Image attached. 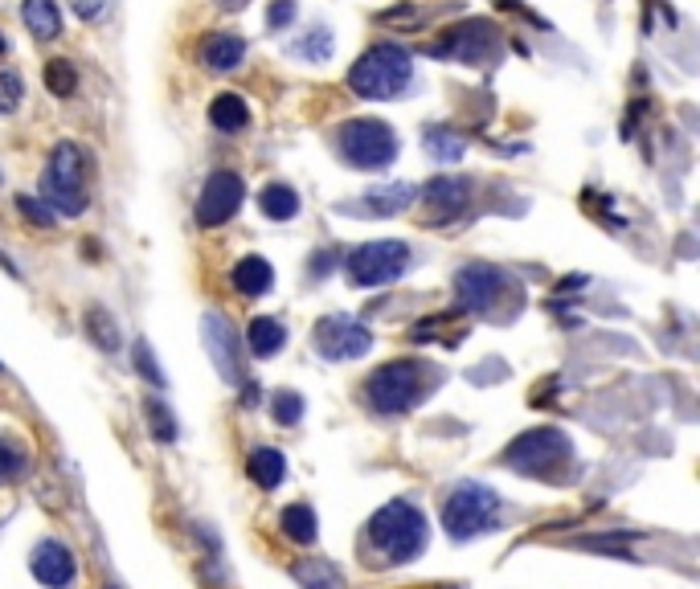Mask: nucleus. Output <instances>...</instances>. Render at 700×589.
<instances>
[{
    "label": "nucleus",
    "instance_id": "f257e3e1",
    "mask_svg": "<svg viewBox=\"0 0 700 589\" xmlns=\"http://www.w3.org/2000/svg\"><path fill=\"white\" fill-rule=\"evenodd\" d=\"M422 549H426V520L414 504L393 500L369 520V532H365V553H369L365 561L369 565L393 569V565L414 561Z\"/></svg>",
    "mask_w": 700,
    "mask_h": 589
},
{
    "label": "nucleus",
    "instance_id": "f3484780",
    "mask_svg": "<svg viewBox=\"0 0 700 589\" xmlns=\"http://www.w3.org/2000/svg\"><path fill=\"white\" fill-rule=\"evenodd\" d=\"M414 197H418L414 185H385V189H369V193H365V205H348L344 213H373V217H389V213H402Z\"/></svg>",
    "mask_w": 700,
    "mask_h": 589
},
{
    "label": "nucleus",
    "instance_id": "393cba45",
    "mask_svg": "<svg viewBox=\"0 0 700 589\" xmlns=\"http://www.w3.org/2000/svg\"><path fill=\"white\" fill-rule=\"evenodd\" d=\"M463 135H455L451 127H430L426 131V152L439 160V164H455L459 156H463Z\"/></svg>",
    "mask_w": 700,
    "mask_h": 589
},
{
    "label": "nucleus",
    "instance_id": "423d86ee",
    "mask_svg": "<svg viewBox=\"0 0 700 589\" xmlns=\"http://www.w3.org/2000/svg\"><path fill=\"white\" fill-rule=\"evenodd\" d=\"M500 512V500H496V491L484 487V483H459L451 491V500L443 508V524L455 540H467V536H479V532H488L492 520Z\"/></svg>",
    "mask_w": 700,
    "mask_h": 589
},
{
    "label": "nucleus",
    "instance_id": "7c9ffc66",
    "mask_svg": "<svg viewBox=\"0 0 700 589\" xmlns=\"http://www.w3.org/2000/svg\"><path fill=\"white\" fill-rule=\"evenodd\" d=\"M25 471V450L21 446H13V442H5L0 438V483H9V479H17Z\"/></svg>",
    "mask_w": 700,
    "mask_h": 589
},
{
    "label": "nucleus",
    "instance_id": "f03ea898",
    "mask_svg": "<svg viewBox=\"0 0 700 589\" xmlns=\"http://www.w3.org/2000/svg\"><path fill=\"white\" fill-rule=\"evenodd\" d=\"M410 78H414V62L402 45H393V41L373 45V50L361 54V62L348 70V86H353L361 99H393L410 86Z\"/></svg>",
    "mask_w": 700,
    "mask_h": 589
},
{
    "label": "nucleus",
    "instance_id": "f704fd0d",
    "mask_svg": "<svg viewBox=\"0 0 700 589\" xmlns=\"http://www.w3.org/2000/svg\"><path fill=\"white\" fill-rule=\"evenodd\" d=\"M136 373H140V377H148V381H152V385H156V389H160V385H164V373H160V369H156V356H152V348H148V344H144V340H140V344H136Z\"/></svg>",
    "mask_w": 700,
    "mask_h": 589
},
{
    "label": "nucleus",
    "instance_id": "bb28decb",
    "mask_svg": "<svg viewBox=\"0 0 700 589\" xmlns=\"http://www.w3.org/2000/svg\"><path fill=\"white\" fill-rule=\"evenodd\" d=\"M291 54H295V58H308V62H324V58L332 54V33H328L324 25H316L308 37H299V41L291 45Z\"/></svg>",
    "mask_w": 700,
    "mask_h": 589
},
{
    "label": "nucleus",
    "instance_id": "dca6fc26",
    "mask_svg": "<svg viewBox=\"0 0 700 589\" xmlns=\"http://www.w3.org/2000/svg\"><path fill=\"white\" fill-rule=\"evenodd\" d=\"M205 348H209V360L217 365L226 381H238V369H234V328L226 324V315H205Z\"/></svg>",
    "mask_w": 700,
    "mask_h": 589
},
{
    "label": "nucleus",
    "instance_id": "5701e85b",
    "mask_svg": "<svg viewBox=\"0 0 700 589\" xmlns=\"http://www.w3.org/2000/svg\"><path fill=\"white\" fill-rule=\"evenodd\" d=\"M279 524H283V536L295 540V545H312V540H316V512H312L308 504H291V508H283Z\"/></svg>",
    "mask_w": 700,
    "mask_h": 589
},
{
    "label": "nucleus",
    "instance_id": "e433bc0d",
    "mask_svg": "<svg viewBox=\"0 0 700 589\" xmlns=\"http://www.w3.org/2000/svg\"><path fill=\"white\" fill-rule=\"evenodd\" d=\"M217 5H222V9H242L246 0H217Z\"/></svg>",
    "mask_w": 700,
    "mask_h": 589
},
{
    "label": "nucleus",
    "instance_id": "ddd939ff",
    "mask_svg": "<svg viewBox=\"0 0 700 589\" xmlns=\"http://www.w3.org/2000/svg\"><path fill=\"white\" fill-rule=\"evenodd\" d=\"M29 569L46 589H66L74 581V557H70L66 545H58V540H41V545L33 549Z\"/></svg>",
    "mask_w": 700,
    "mask_h": 589
},
{
    "label": "nucleus",
    "instance_id": "aec40b11",
    "mask_svg": "<svg viewBox=\"0 0 700 589\" xmlns=\"http://www.w3.org/2000/svg\"><path fill=\"white\" fill-rule=\"evenodd\" d=\"M246 471H250V479H254L258 487L275 491V487L283 483V475H287V459L279 455V450H271V446H258L254 455L246 459Z\"/></svg>",
    "mask_w": 700,
    "mask_h": 589
},
{
    "label": "nucleus",
    "instance_id": "f8f14e48",
    "mask_svg": "<svg viewBox=\"0 0 700 589\" xmlns=\"http://www.w3.org/2000/svg\"><path fill=\"white\" fill-rule=\"evenodd\" d=\"M455 295L471 311H488L504 295V275L496 266H488V262H471V266H463L455 275Z\"/></svg>",
    "mask_w": 700,
    "mask_h": 589
},
{
    "label": "nucleus",
    "instance_id": "a211bd4d",
    "mask_svg": "<svg viewBox=\"0 0 700 589\" xmlns=\"http://www.w3.org/2000/svg\"><path fill=\"white\" fill-rule=\"evenodd\" d=\"M271 283H275V270H271V262H267V258L250 254V258H242V262L234 266V287H238L246 299L267 295V291H271Z\"/></svg>",
    "mask_w": 700,
    "mask_h": 589
},
{
    "label": "nucleus",
    "instance_id": "2eb2a0df",
    "mask_svg": "<svg viewBox=\"0 0 700 589\" xmlns=\"http://www.w3.org/2000/svg\"><path fill=\"white\" fill-rule=\"evenodd\" d=\"M246 58V41L238 33H209L201 45H197V62L213 74H230L238 70Z\"/></svg>",
    "mask_w": 700,
    "mask_h": 589
},
{
    "label": "nucleus",
    "instance_id": "c9c22d12",
    "mask_svg": "<svg viewBox=\"0 0 700 589\" xmlns=\"http://www.w3.org/2000/svg\"><path fill=\"white\" fill-rule=\"evenodd\" d=\"M267 21L271 29H283L295 21V0H271V9H267Z\"/></svg>",
    "mask_w": 700,
    "mask_h": 589
},
{
    "label": "nucleus",
    "instance_id": "7ed1b4c3",
    "mask_svg": "<svg viewBox=\"0 0 700 589\" xmlns=\"http://www.w3.org/2000/svg\"><path fill=\"white\" fill-rule=\"evenodd\" d=\"M336 148L361 172H381L393 164V156H398V140H393L389 123H381V119H348L336 131Z\"/></svg>",
    "mask_w": 700,
    "mask_h": 589
},
{
    "label": "nucleus",
    "instance_id": "2f4dec72",
    "mask_svg": "<svg viewBox=\"0 0 700 589\" xmlns=\"http://www.w3.org/2000/svg\"><path fill=\"white\" fill-rule=\"evenodd\" d=\"M21 95H25V86H21V78L13 74V70H0V111H17L21 107Z\"/></svg>",
    "mask_w": 700,
    "mask_h": 589
},
{
    "label": "nucleus",
    "instance_id": "20e7f679",
    "mask_svg": "<svg viewBox=\"0 0 700 589\" xmlns=\"http://www.w3.org/2000/svg\"><path fill=\"white\" fill-rule=\"evenodd\" d=\"M570 455H574V446H570V438H565L561 430H553V426H537V430H529V434H520L508 450H504V463L512 467V471H520V475H553L557 467H565L570 463Z\"/></svg>",
    "mask_w": 700,
    "mask_h": 589
},
{
    "label": "nucleus",
    "instance_id": "4be33fe9",
    "mask_svg": "<svg viewBox=\"0 0 700 589\" xmlns=\"http://www.w3.org/2000/svg\"><path fill=\"white\" fill-rule=\"evenodd\" d=\"M209 119H213V127H217V131H242V127H246V119H250V111H246L242 95L226 90V95H217V99H213Z\"/></svg>",
    "mask_w": 700,
    "mask_h": 589
},
{
    "label": "nucleus",
    "instance_id": "cd10ccee",
    "mask_svg": "<svg viewBox=\"0 0 700 589\" xmlns=\"http://www.w3.org/2000/svg\"><path fill=\"white\" fill-rule=\"evenodd\" d=\"M46 86L54 90L58 99H70L74 90H78V70H74L66 58H54V62L46 66Z\"/></svg>",
    "mask_w": 700,
    "mask_h": 589
},
{
    "label": "nucleus",
    "instance_id": "c85d7f7f",
    "mask_svg": "<svg viewBox=\"0 0 700 589\" xmlns=\"http://www.w3.org/2000/svg\"><path fill=\"white\" fill-rule=\"evenodd\" d=\"M86 324H91V336H95V344L103 348V352H111L115 344H119V332H115V320H111V315L107 311H91V315H86Z\"/></svg>",
    "mask_w": 700,
    "mask_h": 589
},
{
    "label": "nucleus",
    "instance_id": "4468645a",
    "mask_svg": "<svg viewBox=\"0 0 700 589\" xmlns=\"http://www.w3.org/2000/svg\"><path fill=\"white\" fill-rule=\"evenodd\" d=\"M467 197H471V185L463 176H439V180H430L426 185V213L434 221H451L467 209Z\"/></svg>",
    "mask_w": 700,
    "mask_h": 589
},
{
    "label": "nucleus",
    "instance_id": "4c0bfd02",
    "mask_svg": "<svg viewBox=\"0 0 700 589\" xmlns=\"http://www.w3.org/2000/svg\"><path fill=\"white\" fill-rule=\"evenodd\" d=\"M0 54H5V37H0Z\"/></svg>",
    "mask_w": 700,
    "mask_h": 589
},
{
    "label": "nucleus",
    "instance_id": "1a4fd4ad",
    "mask_svg": "<svg viewBox=\"0 0 700 589\" xmlns=\"http://www.w3.org/2000/svg\"><path fill=\"white\" fill-rule=\"evenodd\" d=\"M316 348L324 360H353L373 348L369 328H361L353 315H324L316 324Z\"/></svg>",
    "mask_w": 700,
    "mask_h": 589
},
{
    "label": "nucleus",
    "instance_id": "9b49d317",
    "mask_svg": "<svg viewBox=\"0 0 700 589\" xmlns=\"http://www.w3.org/2000/svg\"><path fill=\"white\" fill-rule=\"evenodd\" d=\"M492 50H496V29L488 21H467V25L451 29L439 45H430V54L459 58V62H484Z\"/></svg>",
    "mask_w": 700,
    "mask_h": 589
},
{
    "label": "nucleus",
    "instance_id": "39448f33",
    "mask_svg": "<svg viewBox=\"0 0 700 589\" xmlns=\"http://www.w3.org/2000/svg\"><path fill=\"white\" fill-rule=\"evenodd\" d=\"M41 197L54 205V213L78 217L86 209V189H82V152L74 144H58L50 152V164L41 172Z\"/></svg>",
    "mask_w": 700,
    "mask_h": 589
},
{
    "label": "nucleus",
    "instance_id": "72a5a7b5",
    "mask_svg": "<svg viewBox=\"0 0 700 589\" xmlns=\"http://www.w3.org/2000/svg\"><path fill=\"white\" fill-rule=\"evenodd\" d=\"M17 209L37 225V230H54V209L50 205H37L33 197H17Z\"/></svg>",
    "mask_w": 700,
    "mask_h": 589
},
{
    "label": "nucleus",
    "instance_id": "6ab92c4d",
    "mask_svg": "<svg viewBox=\"0 0 700 589\" xmlns=\"http://www.w3.org/2000/svg\"><path fill=\"white\" fill-rule=\"evenodd\" d=\"M21 17H25L29 33L41 37V41H54V37L62 33V13H58L54 0H25V5H21Z\"/></svg>",
    "mask_w": 700,
    "mask_h": 589
},
{
    "label": "nucleus",
    "instance_id": "9d476101",
    "mask_svg": "<svg viewBox=\"0 0 700 589\" xmlns=\"http://www.w3.org/2000/svg\"><path fill=\"white\" fill-rule=\"evenodd\" d=\"M242 176H234V172H213L209 180H205V189H201V197H197V221L201 225H222V221H230L234 213H238V205H242Z\"/></svg>",
    "mask_w": 700,
    "mask_h": 589
},
{
    "label": "nucleus",
    "instance_id": "a878e982",
    "mask_svg": "<svg viewBox=\"0 0 700 589\" xmlns=\"http://www.w3.org/2000/svg\"><path fill=\"white\" fill-rule=\"evenodd\" d=\"M295 577L308 585V589H344L340 573H336L328 561H299V565H295Z\"/></svg>",
    "mask_w": 700,
    "mask_h": 589
},
{
    "label": "nucleus",
    "instance_id": "473e14b6",
    "mask_svg": "<svg viewBox=\"0 0 700 589\" xmlns=\"http://www.w3.org/2000/svg\"><path fill=\"white\" fill-rule=\"evenodd\" d=\"M148 418H152V434L160 438V442H172V438H177V426H172V414L164 410V405L152 397L148 401Z\"/></svg>",
    "mask_w": 700,
    "mask_h": 589
},
{
    "label": "nucleus",
    "instance_id": "0eeeda50",
    "mask_svg": "<svg viewBox=\"0 0 700 589\" xmlns=\"http://www.w3.org/2000/svg\"><path fill=\"white\" fill-rule=\"evenodd\" d=\"M406 266H410V246L381 238V242H365L361 250H353V258H348V279L357 287H381V283L398 279Z\"/></svg>",
    "mask_w": 700,
    "mask_h": 589
},
{
    "label": "nucleus",
    "instance_id": "b1692460",
    "mask_svg": "<svg viewBox=\"0 0 700 589\" xmlns=\"http://www.w3.org/2000/svg\"><path fill=\"white\" fill-rule=\"evenodd\" d=\"M258 205H262V213L275 217V221H291L299 213V197H295L291 185H267V189H262V197H258Z\"/></svg>",
    "mask_w": 700,
    "mask_h": 589
},
{
    "label": "nucleus",
    "instance_id": "412c9836",
    "mask_svg": "<svg viewBox=\"0 0 700 589\" xmlns=\"http://www.w3.org/2000/svg\"><path fill=\"white\" fill-rule=\"evenodd\" d=\"M246 340H250L254 356H275L287 344V328L279 320H271V315H258V320L246 328Z\"/></svg>",
    "mask_w": 700,
    "mask_h": 589
},
{
    "label": "nucleus",
    "instance_id": "6e6552de",
    "mask_svg": "<svg viewBox=\"0 0 700 589\" xmlns=\"http://www.w3.org/2000/svg\"><path fill=\"white\" fill-rule=\"evenodd\" d=\"M422 397V373L414 360H393L369 377V401L377 414H402Z\"/></svg>",
    "mask_w": 700,
    "mask_h": 589
},
{
    "label": "nucleus",
    "instance_id": "c756f323",
    "mask_svg": "<svg viewBox=\"0 0 700 589\" xmlns=\"http://www.w3.org/2000/svg\"><path fill=\"white\" fill-rule=\"evenodd\" d=\"M271 414H275V422H279V426H295V422L303 418V401H299V393H291V389L275 393V401H271Z\"/></svg>",
    "mask_w": 700,
    "mask_h": 589
}]
</instances>
